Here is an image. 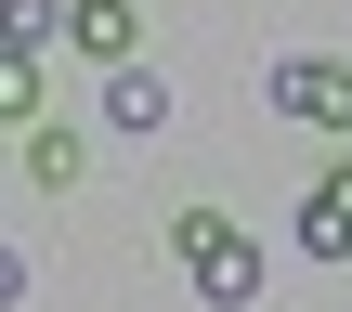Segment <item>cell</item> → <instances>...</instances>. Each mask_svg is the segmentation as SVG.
I'll list each match as a JSON object with an SVG mask.
<instances>
[{
  "instance_id": "1",
  "label": "cell",
  "mask_w": 352,
  "mask_h": 312,
  "mask_svg": "<svg viewBox=\"0 0 352 312\" xmlns=\"http://www.w3.org/2000/svg\"><path fill=\"white\" fill-rule=\"evenodd\" d=\"M170 274L209 312H261V287H274V261H261V235L235 208H170Z\"/></svg>"
},
{
  "instance_id": "2",
  "label": "cell",
  "mask_w": 352,
  "mask_h": 312,
  "mask_svg": "<svg viewBox=\"0 0 352 312\" xmlns=\"http://www.w3.org/2000/svg\"><path fill=\"white\" fill-rule=\"evenodd\" d=\"M261 104H274L287 130H352V65L340 52H274V65H261Z\"/></svg>"
},
{
  "instance_id": "3",
  "label": "cell",
  "mask_w": 352,
  "mask_h": 312,
  "mask_svg": "<svg viewBox=\"0 0 352 312\" xmlns=\"http://www.w3.org/2000/svg\"><path fill=\"white\" fill-rule=\"evenodd\" d=\"M287 235H300V261H327V274H352V156H327V169L300 182Z\"/></svg>"
},
{
  "instance_id": "4",
  "label": "cell",
  "mask_w": 352,
  "mask_h": 312,
  "mask_svg": "<svg viewBox=\"0 0 352 312\" xmlns=\"http://www.w3.org/2000/svg\"><path fill=\"white\" fill-rule=\"evenodd\" d=\"M65 52L104 78V65H144V0H65Z\"/></svg>"
},
{
  "instance_id": "5",
  "label": "cell",
  "mask_w": 352,
  "mask_h": 312,
  "mask_svg": "<svg viewBox=\"0 0 352 312\" xmlns=\"http://www.w3.org/2000/svg\"><path fill=\"white\" fill-rule=\"evenodd\" d=\"M104 117L118 130H170V78L157 65H104Z\"/></svg>"
},
{
  "instance_id": "6",
  "label": "cell",
  "mask_w": 352,
  "mask_h": 312,
  "mask_svg": "<svg viewBox=\"0 0 352 312\" xmlns=\"http://www.w3.org/2000/svg\"><path fill=\"white\" fill-rule=\"evenodd\" d=\"M13 169H26L39 195H65V182L91 169V143H78V130H52V117H26V156H13Z\"/></svg>"
}]
</instances>
